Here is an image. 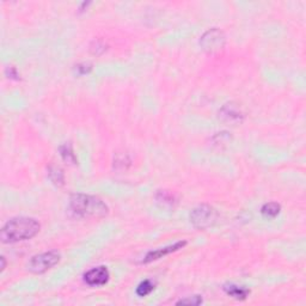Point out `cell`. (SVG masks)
Wrapping results in <instances>:
<instances>
[{"label":"cell","instance_id":"obj_1","mask_svg":"<svg viewBox=\"0 0 306 306\" xmlns=\"http://www.w3.org/2000/svg\"><path fill=\"white\" fill-rule=\"evenodd\" d=\"M40 223L34 218H13L2 226L0 240L2 243H18L34 238L40 232Z\"/></svg>","mask_w":306,"mask_h":306},{"label":"cell","instance_id":"obj_2","mask_svg":"<svg viewBox=\"0 0 306 306\" xmlns=\"http://www.w3.org/2000/svg\"><path fill=\"white\" fill-rule=\"evenodd\" d=\"M69 209L75 217L102 219L109 213V208L100 197L87 194H73L69 197Z\"/></svg>","mask_w":306,"mask_h":306},{"label":"cell","instance_id":"obj_3","mask_svg":"<svg viewBox=\"0 0 306 306\" xmlns=\"http://www.w3.org/2000/svg\"><path fill=\"white\" fill-rule=\"evenodd\" d=\"M218 214L217 209L209 205H200L191 211L190 223L193 224L195 229L207 230L217 223Z\"/></svg>","mask_w":306,"mask_h":306},{"label":"cell","instance_id":"obj_4","mask_svg":"<svg viewBox=\"0 0 306 306\" xmlns=\"http://www.w3.org/2000/svg\"><path fill=\"white\" fill-rule=\"evenodd\" d=\"M60 262V253L58 251L42 252L35 255L28 263V270L34 274H43L52 269Z\"/></svg>","mask_w":306,"mask_h":306},{"label":"cell","instance_id":"obj_5","mask_svg":"<svg viewBox=\"0 0 306 306\" xmlns=\"http://www.w3.org/2000/svg\"><path fill=\"white\" fill-rule=\"evenodd\" d=\"M226 43V37L221 30L217 28L209 29L202 35L200 40V46L207 53L214 54L221 51Z\"/></svg>","mask_w":306,"mask_h":306},{"label":"cell","instance_id":"obj_6","mask_svg":"<svg viewBox=\"0 0 306 306\" xmlns=\"http://www.w3.org/2000/svg\"><path fill=\"white\" fill-rule=\"evenodd\" d=\"M110 279V273L108 270L107 267L101 266V267H96L90 269L89 272L85 273L84 275V281L86 282L89 286L92 287H98V286H103L106 285Z\"/></svg>","mask_w":306,"mask_h":306},{"label":"cell","instance_id":"obj_7","mask_svg":"<svg viewBox=\"0 0 306 306\" xmlns=\"http://www.w3.org/2000/svg\"><path fill=\"white\" fill-rule=\"evenodd\" d=\"M185 245H186V242L181 241V242H177V243H175L174 245H169V246H165V247H160V249L153 250V251H148L146 253V256H145L144 260L141 261V263L146 264V263H150V262L159 260V258L164 257V256L170 255L171 252L179 251V250L183 249V247H184Z\"/></svg>","mask_w":306,"mask_h":306},{"label":"cell","instance_id":"obj_8","mask_svg":"<svg viewBox=\"0 0 306 306\" xmlns=\"http://www.w3.org/2000/svg\"><path fill=\"white\" fill-rule=\"evenodd\" d=\"M220 116L224 120L230 122H242L244 119V113L237 104L235 103H227L221 108Z\"/></svg>","mask_w":306,"mask_h":306},{"label":"cell","instance_id":"obj_9","mask_svg":"<svg viewBox=\"0 0 306 306\" xmlns=\"http://www.w3.org/2000/svg\"><path fill=\"white\" fill-rule=\"evenodd\" d=\"M224 291L227 296L232 297V298L237 299V300H244L249 297L250 290H247L246 287L243 286H237V285L229 284L224 286Z\"/></svg>","mask_w":306,"mask_h":306},{"label":"cell","instance_id":"obj_10","mask_svg":"<svg viewBox=\"0 0 306 306\" xmlns=\"http://www.w3.org/2000/svg\"><path fill=\"white\" fill-rule=\"evenodd\" d=\"M48 176L55 185L61 186L65 184V175H63L62 170L59 167H54V165L49 167Z\"/></svg>","mask_w":306,"mask_h":306},{"label":"cell","instance_id":"obj_11","mask_svg":"<svg viewBox=\"0 0 306 306\" xmlns=\"http://www.w3.org/2000/svg\"><path fill=\"white\" fill-rule=\"evenodd\" d=\"M281 212V206L278 202H268L264 203L261 208L262 215L266 218H275Z\"/></svg>","mask_w":306,"mask_h":306},{"label":"cell","instance_id":"obj_12","mask_svg":"<svg viewBox=\"0 0 306 306\" xmlns=\"http://www.w3.org/2000/svg\"><path fill=\"white\" fill-rule=\"evenodd\" d=\"M60 156L65 162L69 163V164H77V157L73 152V148L69 144H65L62 146H60Z\"/></svg>","mask_w":306,"mask_h":306},{"label":"cell","instance_id":"obj_13","mask_svg":"<svg viewBox=\"0 0 306 306\" xmlns=\"http://www.w3.org/2000/svg\"><path fill=\"white\" fill-rule=\"evenodd\" d=\"M154 290V284L151 280H145L140 282L139 286L136 287V294L139 297H146Z\"/></svg>","mask_w":306,"mask_h":306},{"label":"cell","instance_id":"obj_14","mask_svg":"<svg viewBox=\"0 0 306 306\" xmlns=\"http://www.w3.org/2000/svg\"><path fill=\"white\" fill-rule=\"evenodd\" d=\"M157 200L160 201V202L170 203V205H173V203L175 202V196H174V194L169 193V191L162 190L157 194Z\"/></svg>","mask_w":306,"mask_h":306},{"label":"cell","instance_id":"obj_15","mask_svg":"<svg viewBox=\"0 0 306 306\" xmlns=\"http://www.w3.org/2000/svg\"><path fill=\"white\" fill-rule=\"evenodd\" d=\"M201 303H202V298H201L200 296H194L191 297V298H186V299H181L180 302H177V304L179 305H200Z\"/></svg>","mask_w":306,"mask_h":306},{"label":"cell","instance_id":"obj_16","mask_svg":"<svg viewBox=\"0 0 306 306\" xmlns=\"http://www.w3.org/2000/svg\"><path fill=\"white\" fill-rule=\"evenodd\" d=\"M95 48H91V52L95 54H101L103 53V52H106V45H104L103 42H101V41H95Z\"/></svg>","mask_w":306,"mask_h":306},{"label":"cell","instance_id":"obj_17","mask_svg":"<svg viewBox=\"0 0 306 306\" xmlns=\"http://www.w3.org/2000/svg\"><path fill=\"white\" fill-rule=\"evenodd\" d=\"M91 65H89V63H79V65L77 66V72L79 74H87V73H90V71H91Z\"/></svg>","mask_w":306,"mask_h":306}]
</instances>
